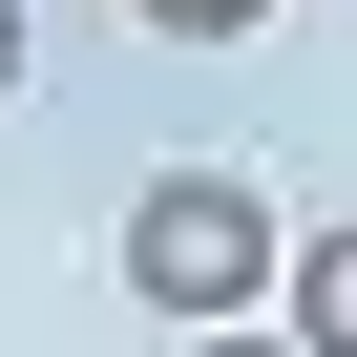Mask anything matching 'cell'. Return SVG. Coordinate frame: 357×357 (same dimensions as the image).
Segmentation results:
<instances>
[{
    "instance_id": "6da1fadb",
    "label": "cell",
    "mask_w": 357,
    "mask_h": 357,
    "mask_svg": "<svg viewBox=\"0 0 357 357\" xmlns=\"http://www.w3.org/2000/svg\"><path fill=\"white\" fill-rule=\"evenodd\" d=\"M105 252H126V294H147L168 336H231V315H273V273H294V211H273V168H147Z\"/></svg>"
},
{
    "instance_id": "7a4b0ae2",
    "label": "cell",
    "mask_w": 357,
    "mask_h": 357,
    "mask_svg": "<svg viewBox=\"0 0 357 357\" xmlns=\"http://www.w3.org/2000/svg\"><path fill=\"white\" fill-rule=\"evenodd\" d=\"M273 336H294V357H357V211H336V231H294V273H273Z\"/></svg>"
},
{
    "instance_id": "3957f363",
    "label": "cell",
    "mask_w": 357,
    "mask_h": 357,
    "mask_svg": "<svg viewBox=\"0 0 357 357\" xmlns=\"http://www.w3.org/2000/svg\"><path fill=\"white\" fill-rule=\"evenodd\" d=\"M126 22H147V43H252L273 0H126Z\"/></svg>"
},
{
    "instance_id": "277c9868",
    "label": "cell",
    "mask_w": 357,
    "mask_h": 357,
    "mask_svg": "<svg viewBox=\"0 0 357 357\" xmlns=\"http://www.w3.org/2000/svg\"><path fill=\"white\" fill-rule=\"evenodd\" d=\"M168 357H294V336H273V315H231V336H168Z\"/></svg>"
},
{
    "instance_id": "5b68a950",
    "label": "cell",
    "mask_w": 357,
    "mask_h": 357,
    "mask_svg": "<svg viewBox=\"0 0 357 357\" xmlns=\"http://www.w3.org/2000/svg\"><path fill=\"white\" fill-rule=\"evenodd\" d=\"M22 43H43V22H22V0H0V105H22Z\"/></svg>"
}]
</instances>
